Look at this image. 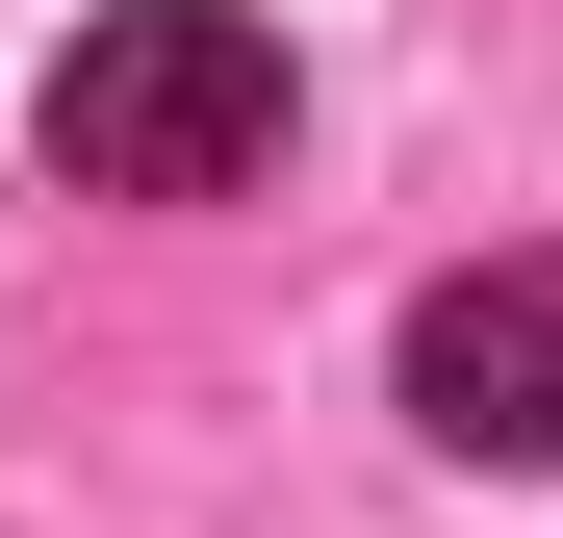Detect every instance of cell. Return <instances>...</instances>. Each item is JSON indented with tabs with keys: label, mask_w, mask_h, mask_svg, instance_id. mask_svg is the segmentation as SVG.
I'll use <instances>...</instances> for the list:
<instances>
[{
	"label": "cell",
	"mask_w": 563,
	"mask_h": 538,
	"mask_svg": "<svg viewBox=\"0 0 563 538\" xmlns=\"http://www.w3.org/2000/svg\"><path fill=\"white\" fill-rule=\"evenodd\" d=\"M52 179L77 206H231V179H282V26L256 0H103L52 52Z\"/></svg>",
	"instance_id": "obj_1"
},
{
	"label": "cell",
	"mask_w": 563,
	"mask_h": 538,
	"mask_svg": "<svg viewBox=\"0 0 563 538\" xmlns=\"http://www.w3.org/2000/svg\"><path fill=\"white\" fill-rule=\"evenodd\" d=\"M410 410H435V462H538L563 487V256H461L410 308Z\"/></svg>",
	"instance_id": "obj_2"
}]
</instances>
